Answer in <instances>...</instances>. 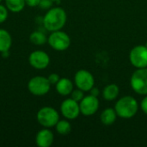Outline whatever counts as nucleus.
<instances>
[{"label": "nucleus", "mask_w": 147, "mask_h": 147, "mask_svg": "<svg viewBox=\"0 0 147 147\" xmlns=\"http://www.w3.org/2000/svg\"><path fill=\"white\" fill-rule=\"evenodd\" d=\"M67 21V14L61 7H52L47 9L42 19V24L46 30L53 32L61 30Z\"/></svg>", "instance_id": "nucleus-1"}, {"label": "nucleus", "mask_w": 147, "mask_h": 147, "mask_svg": "<svg viewBox=\"0 0 147 147\" xmlns=\"http://www.w3.org/2000/svg\"><path fill=\"white\" fill-rule=\"evenodd\" d=\"M115 110L119 117L123 119H131L138 113L139 103L134 96H126L116 102Z\"/></svg>", "instance_id": "nucleus-2"}, {"label": "nucleus", "mask_w": 147, "mask_h": 147, "mask_svg": "<svg viewBox=\"0 0 147 147\" xmlns=\"http://www.w3.org/2000/svg\"><path fill=\"white\" fill-rule=\"evenodd\" d=\"M36 120L43 127L52 128L54 127L59 121V114L54 108L45 106L38 110L36 114Z\"/></svg>", "instance_id": "nucleus-3"}, {"label": "nucleus", "mask_w": 147, "mask_h": 147, "mask_svg": "<svg viewBox=\"0 0 147 147\" xmlns=\"http://www.w3.org/2000/svg\"><path fill=\"white\" fill-rule=\"evenodd\" d=\"M51 84L47 78L44 76H34L28 82V90L30 94L35 96H42L47 95L51 90Z\"/></svg>", "instance_id": "nucleus-4"}, {"label": "nucleus", "mask_w": 147, "mask_h": 147, "mask_svg": "<svg viewBox=\"0 0 147 147\" xmlns=\"http://www.w3.org/2000/svg\"><path fill=\"white\" fill-rule=\"evenodd\" d=\"M47 43L53 50L62 52L70 47L71 38L65 32L57 30L51 32L47 37Z\"/></svg>", "instance_id": "nucleus-5"}, {"label": "nucleus", "mask_w": 147, "mask_h": 147, "mask_svg": "<svg viewBox=\"0 0 147 147\" xmlns=\"http://www.w3.org/2000/svg\"><path fill=\"white\" fill-rule=\"evenodd\" d=\"M130 85L134 91L141 96L147 95V67L137 69L131 77Z\"/></svg>", "instance_id": "nucleus-6"}, {"label": "nucleus", "mask_w": 147, "mask_h": 147, "mask_svg": "<svg viewBox=\"0 0 147 147\" xmlns=\"http://www.w3.org/2000/svg\"><path fill=\"white\" fill-rule=\"evenodd\" d=\"M74 84L78 89L87 92L94 87L95 78L90 71L84 69H81L75 73Z\"/></svg>", "instance_id": "nucleus-7"}, {"label": "nucleus", "mask_w": 147, "mask_h": 147, "mask_svg": "<svg viewBox=\"0 0 147 147\" xmlns=\"http://www.w3.org/2000/svg\"><path fill=\"white\" fill-rule=\"evenodd\" d=\"M129 60L135 68L147 67V47L146 45H139L132 48L129 53Z\"/></svg>", "instance_id": "nucleus-8"}, {"label": "nucleus", "mask_w": 147, "mask_h": 147, "mask_svg": "<svg viewBox=\"0 0 147 147\" xmlns=\"http://www.w3.org/2000/svg\"><path fill=\"white\" fill-rule=\"evenodd\" d=\"M60 113L67 120L77 119L81 114L79 102L72 98L65 99L60 104Z\"/></svg>", "instance_id": "nucleus-9"}, {"label": "nucleus", "mask_w": 147, "mask_h": 147, "mask_svg": "<svg viewBox=\"0 0 147 147\" xmlns=\"http://www.w3.org/2000/svg\"><path fill=\"white\" fill-rule=\"evenodd\" d=\"M28 63L31 67L36 70H44L50 64V57L47 53L42 50H35L29 54Z\"/></svg>", "instance_id": "nucleus-10"}, {"label": "nucleus", "mask_w": 147, "mask_h": 147, "mask_svg": "<svg viewBox=\"0 0 147 147\" xmlns=\"http://www.w3.org/2000/svg\"><path fill=\"white\" fill-rule=\"evenodd\" d=\"M100 102L99 99L96 96L92 95L84 96V97L79 102L80 112L84 116H91L95 115L99 109Z\"/></svg>", "instance_id": "nucleus-11"}, {"label": "nucleus", "mask_w": 147, "mask_h": 147, "mask_svg": "<svg viewBox=\"0 0 147 147\" xmlns=\"http://www.w3.org/2000/svg\"><path fill=\"white\" fill-rule=\"evenodd\" d=\"M54 141V134L50 128L43 127L35 136V144L39 147H50Z\"/></svg>", "instance_id": "nucleus-12"}, {"label": "nucleus", "mask_w": 147, "mask_h": 147, "mask_svg": "<svg viewBox=\"0 0 147 147\" xmlns=\"http://www.w3.org/2000/svg\"><path fill=\"white\" fill-rule=\"evenodd\" d=\"M74 84L72 81L67 78H60L59 81L55 84L56 91L59 95L66 96L71 95L72 90H74Z\"/></svg>", "instance_id": "nucleus-13"}, {"label": "nucleus", "mask_w": 147, "mask_h": 147, "mask_svg": "<svg viewBox=\"0 0 147 147\" xmlns=\"http://www.w3.org/2000/svg\"><path fill=\"white\" fill-rule=\"evenodd\" d=\"M120 94V88L115 84H110L107 85L102 90V97L108 102H112L115 100Z\"/></svg>", "instance_id": "nucleus-14"}, {"label": "nucleus", "mask_w": 147, "mask_h": 147, "mask_svg": "<svg viewBox=\"0 0 147 147\" xmlns=\"http://www.w3.org/2000/svg\"><path fill=\"white\" fill-rule=\"evenodd\" d=\"M12 47V37L9 32L4 28H0V53L9 51Z\"/></svg>", "instance_id": "nucleus-15"}, {"label": "nucleus", "mask_w": 147, "mask_h": 147, "mask_svg": "<svg viewBox=\"0 0 147 147\" xmlns=\"http://www.w3.org/2000/svg\"><path fill=\"white\" fill-rule=\"evenodd\" d=\"M117 114L115 110V109L112 108H108L106 109H104L100 115V119L103 125L105 126H110L113 125L117 118Z\"/></svg>", "instance_id": "nucleus-16"}, {"label": "nucleus", "mask_w": 147, "mask_h": 147, "mask_svg": "<svg viewBox=\"0 0 147 147\" xmlns=\"http://www.w3.org/2000/svg\"><path fill=\"white\" fill-rule=\"evenodd\" d=\"M29 40L33 45L35 46H43L47 42V36L42 31L36 30L30 34Z\"/></svg>", "instance_id": "nucleus-17"}, {"label": "nucleus", "mask_w": 147, "mask_h": 147, "mask_svg": "<svg viewBox=\"0 0 147 147\" xmlns=\"http://www.w3.org/2000/svg\"><path fill=\"white\" fill-rule=\"evenodd\" d=\"M5 6L13 13L21 12L26 6L25 0H5Z\"/></svg>", "instance_id": "nucleus-18"}, {"label": "nucleus", "mask_w": 147, "mask_h": 147, "mask_svg": "<svg viewBox=\"0 0 147 147\" xmlns=\"http://www.w3.org/2000/svg\"><path fill=\"white\" fill-rule=\"evenodd\" d=\"M55 129L56 132L60 134V135H68L71 131V125L70 123V121L65 119V120H60L57 122V124L55 125Z\"/></svg>", "instance_id": "nucleus-19"}, {"label": "nucleus", "mask_w": 147, "mask_h": 147, "mask_svg": "<svg viewBox=\"0 0 147 147\" xmlns=\"http://www.w3.org/2000/svg\"><path fill=\"white\" fill-rule=\"evenodd\" d=\"M84 91H83L80 89H77V90H73L72 92L71 93V98H72L73 100H75L78 102H80L81 100L84 97Z\"/></svg>", "instance_id": "nucleus-20"}, {"label": "nucleus", "mask_w": 147, "mask_h": 147, "mask_svg": "<svg viewBox=\"0 0 147 147\" xmlns=\"http://www.w3.org/2000/svg\"><path fill=\"white\" fill-rule=\"evenodd\" d=\"M8 15H9V9H7V7L0 3V24L3 23L7 20Z\"/></svg>", "instance_id": "nucleus-21"}, {"label": "nucleus", "mask_w": 147, "mask_h": 147, "mask_svg": "<svg viewBox=\"0 0 147 147\" xmlns=\"http://www.w3.org/2000/svg\"><path fill=\"white\" fill-rule=\"evenodd\" d=\"M53 0H40V3H39V7L41 8L42 9H49L52 8L53 6Z\"/></svg>", "instance_id": "nucleus-22"}, {"label": "nucleus", "mask_w": 147, "mask_h": 147, "mask_svg": "<svg viewBox=\"0 0 147 147\" xmlns=\"http://www.w3.org/2000/svg\"><path fill=\"white\" fill-rule=\"evenodd\" d=\"M47 79L49 81V83L51 84V85H55L60 79V77L59 74L57 73H51L48 77H47Z\"/></svg>", "instance_id": "nucleus-23"}, {"label": "nucleus", "mask_w": 147, "mask_h": 147, "mask_svg": "<svg viewBox=\"0 0 147 147\" xmlns=\"http://www.w3.org/2000/svg\"><path fill=\"white\" fill-rule=\"evenodd\" d=\"M140 108H141L142 111L147 115V95L142 99V101L140 102Z\"/></svg>", "instance_id": "nucleus-24"}, {"label": "nucleus", "mask_w": 147, "mask_h": 147, "mask_svg": "<svg viewBox=\"0 0 147 147\" xmlns=\"http://www.w3.org/2000/svg\"><path fill=\"white\" fill-rule=\"evenodd\" d=\"M25 2H26V5L29 7H37L39 6L40 0H25Z\"/></svg>", "instance_id": "nucleus-25"}, {"label": "nucleus", "mask_w": 147, "mask_h": 147, "mask_svg": "<svg viewBox=\"0 0 147 147\" xmlns=\"http://www.w3.org/2000/svg\"><path fill=\"white\" fill-rule=\"evenodd\" d=\"M90 95H92V96H94L98 97V96L100 95V90H99V89H98V88H96V87H93V88L90 90Z\"/></svg>", "instance_id": "nucleus-26"}, {"label": "nucleus", "mask_w": 147, "mask_h": 147, "mask_svg": "<svg viewBox=\"0 0 147 147\" xmlns=\"http://www.w3.org/2000/svg\"><path fill=\"white\" fill-rule=\"evenodd\" d=\"M1 55H2L3 58L7 59L9 56V51H6V52H3V53H1Z\"/></svg>", "instance_id": "nucleus-27"}, {"label": "nucleus", "mask_w": 147, "mask_h": 147, "mask_svg": "<svg viewBox=\"0 0 147 147\" xmlns=\"http://www.w3.org/2000/svg\"><path fill=\"white\" fill-rule=\"evenodd\" d=\"M53 2H57V3H59V2H60L61 0H53Z\"/></svg>", "instance_id": "nucleus-28"}, {"label": "nucleus", "mask_w": 147, "mask_h": 147, "mask_svg": "<svg viewBox=\"0 0 147 147\" xmlns=\"http://www.w3.org/2000/svg\"><path fill=\"white\" fill-rule=\"evenodd\" d=\"M146 47H147V42H146Z\"/></svg>", "instance_id": "nucleus-29"}, {"label": "nucleus", "mask_w": 147, "mask_h": 147, "mask_svg": "<svg viewBox=\"0 0 147 147\" xmlns=\"http://www.w3.org/2000/svg\"><path fill=\"white\" fill-rule=\"evenodd\" d=\"M1 2H2V0H0V3H1Z\"/></svg>", "instance_id": "nucleus-30"}]
</instances>
